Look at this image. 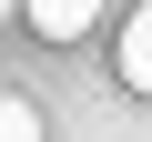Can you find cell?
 Segmentation results:
<instances>
[{
	"instance_id": "cell-1",
	"label": "cell",
	"mask_w": 152,
	"mask_h": 142,
	"mask_svg": "<svg viewBox=\"0 0 152 142\" xmlns=\"http://www.w3.org/2000/svg\"><path fill=\"white\" fill-rule=\"evenodd\" d=\"M20 20H31L41 41H81V31L102 20V0H20Z\"/></svg>"
},
{
	"instance_id": "cell-2",
	"label": "cell",
	"mask_w": 152,
	"mask_h": 142,
	"mask_svg": "<svg viewBox=\"0 0 152 142\" xmlns=\"http://www.w3.org/2000/svg\"><path fill=\"white\" fill-rule=\"evenodd\" d=\"M122 81H132V91L152 102V0H142V10L122 20Z\"/></svg>"
},
{
	"instance_id": "cell-3",
	"label": "cell",
	"mask_w": 152,
	"mask_h": 142,
	"mask_svg": "<svg viewBox=\"0 0 152 142\" xmlns=\"http://www.w3.org/2000/svg\"><path fill=\"white\" fill-rule=\"evenodd\" d=\"M0 142H41V112H31L20 91H10V102H0Z\"/></svg>"
}]
</instances>
